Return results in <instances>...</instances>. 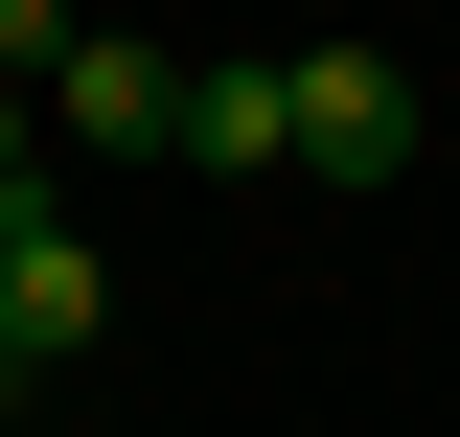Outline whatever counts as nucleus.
<instances>
[{"instance_id":"1","label":"nucleus","mask_w":460,"mask_h":437,"mask_svg":"<svg viewBox=\"0 0 460 437\" xmlns=\"http://www.w3.org/2000/svg\"><path fill=\"white\" fill-rule=\"evenodd\" d=\"M69 345H115V254L23 184V208H0V369H69Z\"/></svg>"},{"instance_id":"5","label":"nucleus","mask_w":460,"mask_h":437,"mask_svg":"<svg viewBox=\"0 0 460 437\" xmlns=\"http://www.w3.org/2000/svg\"><path fill=\"white\" fill-rule=\"evenodd\" d=\"M23 162H47V115H23V69H0V208H23Z\"/></svg>"},{"instance_id":"3","label":"nucleus","mask_w":460,"mask_h":437,"mask_svg":"<svg viewBox=\"0 0 460 437\" xmlns=\"http://www.w3.org/2000/svg\"><path fill=\"white\" fill-rule=\"evenodd\" d=\"M299 184H414V69L299 47Z\"/></svg>"},{"instance_id":"2","label":"nucleus","mask_w":460,"mask_h":437,"mask_svg":"<svg viewBox=\"0 0 460 437\" xmlns=\"http://www.w3.org/2000/svg\"><path fill=\"white\" fill-rule=\"evenodd\" d=\"M47 115L93 138V162H162V138H184V47H138V23H69V69H47Z\"/></svg>"},{"instance_id":"4","label":"nucleus","mask_w":460,"mask_h":437,"mask_svg":"<svg viewBox=\"0 0 460 437\" xmlns=\"http://www.w3.org/2000/svg\"><path fill=\"white\" fill-rule=\"evenodd\" d=\"M162 162H299V47H184V138Z\"/></svg>"}]
</instances>
